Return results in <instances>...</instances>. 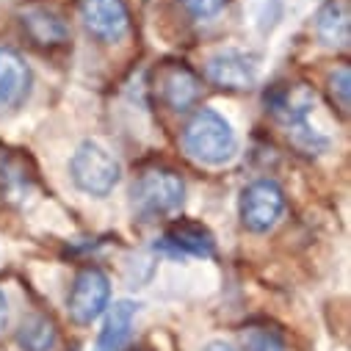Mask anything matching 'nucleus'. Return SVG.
Wrapping results in <instances>:
<instances>
[{"instance_id":"nucleus-2","label":"nucleus","mask_w":351,"mask_h":351,"mask_svg":"<svg viewBox=\"0 0 351 351\" xmlns=\"http://www.w3.org/2000/svg\"><path fill=\"white\" fill-rule=\"evenodd\" d=\"M72 183L89 197H108L119 180H122V166L119 160L100 144L83 141L69 160Z\"/></svg>"},{"instance_id":"nucleus-5","label":"nucleus","mask_w":351,"mask_h":351,"mask_svg":"<svg viewBox=\"0 0 351 351\" xmlns=\"http://www.w3.org/2000/svg\"><path fill=\"white\" fill-rule=\"evenodd\" d=\"M108 299H111V282L108 277L89 266V269H83L75 282H72V291H69V318L80 326H89L92 321H97L106 307H108Z\"/></svg>"},{"instance_id":"nucleus-1","label":"nucleus","mask_w":351,"mask_h":351,"mask_svg":"<svg viewBox=\"0 0 351 351\" xmlns=\"http://www.w3.org/2000/svg\"><path fill=\"white\" fill-rule=\"evenodd\" d=\"M183 147L191 158H197L199 163L208 166H221L227 163L235 149H238V138L232 125L213 108H199L186 130H183Z\"/></svg>"},{"instance_id":"nucleus-7","label":"nucleus","mask_w":351,"mask_h":351,"mask_svg":"<svg viewBox=\"0 0 351 351\" xmlns=\"http://www.w3.org/2000/svg\"><path fill=\"white\" fill-rule=\"evenodd\" d=\"M155 92L171 111H186L199 97V80L183 61H169L155 72Z\"/></svg>"},{"instance_id":"nucleus-3","label":"nucleus","mask_w":351,"mask_h":351,"mask_svg":"<svg viewBox=\"0 0 351 351\" xmlns=\"http://www.w3.org/2000/svg\"><path fill=\"white\" fill-rule=\"evenodd\" d=\"M186 202V183L171 169H147L133 186V205L147 219L174 216Z\"/></svg>"},{"instance_id":"nucleus-20","label":"nucleus","mask_w":351,"mask_h":351,"mask_svg":"<svg viewBox=\"0 0 351 351\" xmlns=\"http://www.w3.org/2000/svg\"><path fill=\"white\" fill-rule=\"evenodd\" d=\"M202 351H235V348L227 346V343H221V340H213V343H208Z\"/></svg>"},{"instance_id":"nucleus-13","label":"nucleus","mask_w":351,"mask_h":351,"mask_svg":"<svg viewBox=\"0 0 351 351\" xmlns=\"http://www.w3.org/2000/svg\"><path fill=\"white\" fill-rule=\"evenodd\" d=\"M136 313H138V304H136V302H130V299L117 302V304L111 307V313H108L103 329H100L97 351H122L125 343L130 340Z\"/></svg>"},{"instance_id":"nucleus-17","label":"nucleus","mask_w":351,"mask_h":351,"mask_svg":"<svg viewBox=\"0 0 351 351\" xmlns=\"http://www.w3.org/2000/svg\"><path fill=\"white\" fill-rule=\"evenodd\" d=\"M243 343H246L249 351H288L282 337L271 329H249L243 335Z\"/></svg>"},{"instance_id":"nucleus-4","label":"nucleus","mask_w":351,"mask_h":351,"mask_svg":"<svg viewBox=\"0 0 351 351\" xmlns=\"http://www.w3.org/2000/svg\"><path fill=\"white\" fill-rule=\"evenodd\" d=\"M285 210V194L274 180H254L241 191L238 216L249 232H269Z\"/></svg>"},{"instance_id":"nucleus-19","label":"nucleus","mask_w":351,"mask_h":351,"mask_svg":"<svg viewBox=\"0 0 351 351\" xmlns=\"http://www.w3.org/2000/svg\"><path fill=\"white\" fill-rule=\"evenodd\" d=\"M6 321H9V304H6V296L0 293V332L6 329Z\"/></svg>"},{"instance_id":"nucleus-12","label":"nucleus","mask_w":351,"mask_h":351,"mask_svg":"<svg viewBox=\"0 0 351 351\" xmlns=\"http://www.w3.org/2000/svg\"><path fill=\"white\" fill-rule=\"evenodd\" d=\"M163 246L174 254H194V257H213L216 241L208 227L197 221H178L171 224L163 235Z\"/></svg>"},{"instance_id":"nucleus-6","label":"nucleus","mask_w":351,"mask_h":351,"mask_svg":"<svg viewBox=\"0 0 351 351\" xmlns=\"http://www.w3.org/2000/svg\"><path fill=\"white\" fill-rule=\"evenodd\" d=\"M257 72H260L257 58L252 53L232 50V47L213 53L205 64L208 80L213 86H219V89H230V92H243L249 86H254Z\"/></svg>"},{"instance_id":"nucleus-18","label":"nucleus","mask_w":351,"mask_h":351,"mask_svg":"<svg viewBox=\"0 0 351 351\" xmlns=\"http://www.w3.org/2000/svg\"><path fill=\"white\" fill-rule=\"evenodd\" d=\"M180 3L186 6V12L197 20H210L216 17L224 6H227V0H180Z\"/></svg>"},{"instance_id":"nucleus-14","label":"nucleus","mask_w":351,"mask_h":351,"mask_svg":"<svg viewBox=\"0 0 351 351\" xmlns=\"http://www.w3.org/2000/svg\"><path fill=\"white\" fill-rule=\"evenodd\" d=\"M348 3L346 0H326L315 20L318 39L329 47H348Z\"/></svg>"},{"instance_id":"nucleus-9","label":"nucleus","mask_w":351,"mask_h":351,"mask_svg":"<svg viewBox=\"0 0 351 351\" xmlns=\"http://www.w3.org/2000/svg\"><path fill=\"white\" fill-rule=\"evenodd\" d=\"M20 25L28 34V39L42 50H56L69 42V25L66 20L42 3H31L20 12Z\"/></svg>"},{"instance_id":"nucleus-10","label":"nucleus","mask_w":351,"mask_h":351,"mask_svg":"<svg viewBox=\"0 0 351 351\" xmlns=\"http://www.w3.org/2000/svg\"><path fill=\"white\" fill-rule=\"evenodd\" d=\"M31 83L25 58L12 47H0V108H20L31 95Z\"/></svg>"},{"instance_id":"nucleus-11","label":"nucleus","mask_w":351,"mask_h":351,"mask_svg":"<svg viewBox=\"0 0 351 351\" xmlns=\"http://www.w3.org/2000/svg\"><path fill=\"white\" fill-rule=\"evenodd\" d=\"M315 95L302 83H291V86H277L271 95H266V106L274 114V119L280 125H285L288 130L307 125V114L313 111Z\"/></svg>"},{"instance_id":"nucleus-16","label":"nucleus","mask_w":351,"mask_h":351,"mask_svg":"<svg viewBox=\"0 0 351 351\" xmlns=\"http://www.w3.org/2000/svg\"><path fill=\"white\" fill-rule=\"evenodd\" d=\"M329 97L332 103L340 108V114H348V106H351V72L348 66H340L329 75Z\"/></svg>"},{"instance_id":"nucleus-15","label":"nucleus","mask_w":351,"mask_h":351,"mask_svg":"<svg viewBox=\"0 0 351 351\" xmlns=\"http://www.w3.org/2000/svg\"><path fill=\"white\" fill-rule=\"evenodd\" d=\"M56 337V324L47 315H28L17 329V343L23 351H50Z\"/></svg>"},{"instance_id":"nucleus-8","label":"nucleus","mask_w":351,"mask_h":351,"mask_svg":"<svg viewBox=\"0 0 351 351\" xmlns=\"http://www.w3.org/2000/svg\"><path fill=\"white\" fill-rule=\"evenodd\" d=\"M80 17L86 28L103 42H119L130 28L125 0H80Z\"/></svg>"}]
</instances>
